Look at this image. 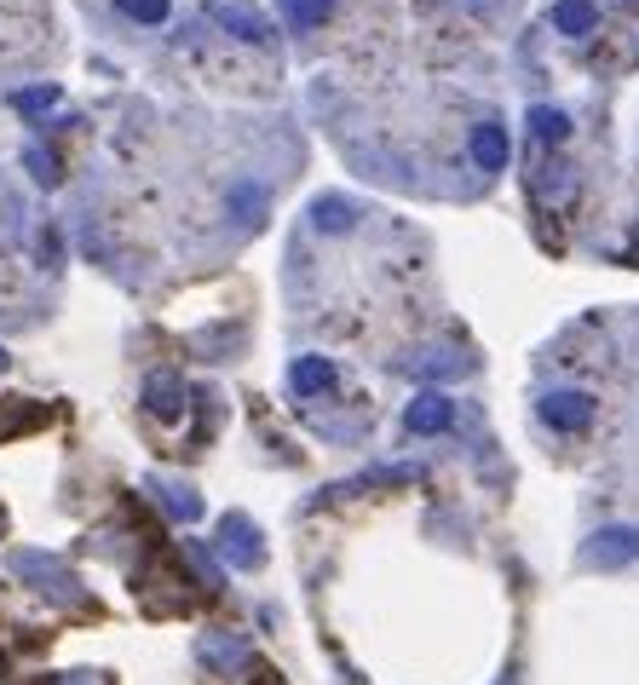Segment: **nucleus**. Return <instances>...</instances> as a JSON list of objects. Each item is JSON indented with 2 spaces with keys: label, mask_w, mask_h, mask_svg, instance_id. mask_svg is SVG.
Returning a JSON list of instances; mask_svg holds the SVG:
<instances>
[{
  "label": "nucleus",
  "mask_w": 639,
  "mask_h": 685,
  "mask_svg": "<svg viewBox=\"0 0 639 685\" xmlns=\"http://www.w3.org/2000/svg\"><path fill=\"white\" fill-rule=\"evenodd\" d=\"M219 547L231 553L237 565H260V547H253V530H248V519H225V530H219Z\"/></svg>",
  "instance_id": "obj_1"
},
{
  "label": "nucleus",
  "mask_w": 639,
  "mask_h": 685,
  "mask_svg": "<svg viewBox=\"0 0 639 685\" xmlns=\"http://www.w3.org/2000/svg\"><path fill=\"white\" fill-rule=\"evenodd\" d=\"M214 18L225 23V30H231V23H237V30H242L248 41H266V23H260V18H248L242 7H214Z\"/></svg>",
  "instance_id": "obj_2"
},
{
  "label": "nucleus",
  "mask_w": 639,
  "mask_h": 685,
  "mask_svg": "<svg viewBox=\"0 0 639 685\" xmlns=\"http://www.w3.org/2000/svg\"><path fill=\"white\" fill-rule=\"evenodd\" d=\"M283 7H289L294 23H317V18L328 12V0H283Z\"/></svg>",
  "instance_id": "obj_7"
},
{
  "label": "nucleus",
  "mask_w": 639,
  "mask_h": 685,
  "mask_svg": "<svg viewBox=\"0 0 639 685\" xmlns=\"http://www.w3.org/2000/svg\"><path fill=\"white\" fill-rule=\"evenodd\" d=\"M317 387H328V363H323V358L294 363V392H317Z\"/></svg>",
  "instance_id": "obj_3"
},
{
  "label": "nucleus",
  "mask_w": 639,
  "mask_h": 685,
  "mask_svg": "<svg viewBox=\"0 0 639 685\" xmlns=\"http://www.w3.org/2000/svg\"><path fill=\"white\" fill-rule=\"evenodd\" d=\"M58 105V87H30V93H18V110H53Z\"/></svg>",
  "instance_id": "obj_6"
},
{
  "label": "nucleus",
  "mask_w": 639,
  "mask_h": 685,
  "mask_svg": "<svg viewBox=\"0 0 639 685\" xmlns=\"http://www.w3.org/2000/svg\"><path fill=\"white\" fill-rule=\"evenodd\" d=\"M150 415H178V387L173 380H150Z\"/></svg>",
  "instance_id": "obj_4"
},
{
  "label": "nucleus",
  "mask_w": 639,
  "mask_h": 685,
  "mask_svg": "<svg viewBox=\"0 0 639 685\" xmlns=\"http://www.w3.org/2000/svg\"><path fill=\"white\" fill-rule=\"evenodd\" d=\"M127 18H144V23H162L167 18V0H121Z\"/></svg>",
  "instance_id": "obj_5"
},
{
  "label": "nucleus",
  "mask_w": 639,
  "mask_h": 685,
  "mask_svg": "<svg viewBox=\"0 0 639 685\" xmlns=\"http://www.w3.org/2000/svg\"><path fill=\"white\" fill-rule=\"evenodd\" d=\"M478 156H484V162H501V139L484 133V139H478Z\"/></svg>",
  "instance_id": "obj_9"
},
{
  "label": "nucleus",
  "mask_w": 639,
  "mask_h": 685,
  "mask_svg": "<svg viewBox=\"0 0 639 685\" xmlns=\"http://www.w3.org/2000/svg\"><path fill=\"white\" fill-rule=\"evenodd\" d=\"M317 225H346V208L340 202H317Z\"/></svg>",
  "instance_id": "obj_8"
}]
</instances>
